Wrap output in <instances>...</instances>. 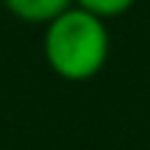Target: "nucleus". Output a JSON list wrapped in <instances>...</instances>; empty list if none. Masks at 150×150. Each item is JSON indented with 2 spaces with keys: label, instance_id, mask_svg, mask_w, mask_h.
Here are the masks:
<instances>
[{
  "label": "nucleus",
  "instance_id": "nucleus-1",
  "mask_svg": "<svg viewBox=\"0 0 150 150\" xmlns=\"http://www.w3.org/2000/svg\"><path fill=\"white\" fill-rule=\"evenodd\" d=\"M108 56H111L108 22L78 6H70L64 14L45 25L42 59L56 78L70 83H86L106 70Z\"/></svg>",
  "mask_w": 150,
  "mask_h": 150
},
{
  "label": "nucleus",
  "instance_id": "nucleus-2",
  "mask_svg": "<svg viewBox=\"0 0 150 150\" xmlns=\"http://www.w3.org/2000/svg\"><path fill=\"white\" fill-rule=\"evenodd\" d=\"M0 3L17 22L45 28L59 14H64L70 6H75V0H0Z\"/></svg>",
  "mask_w": 150,
  "mask_h": 150
},
{
  "label": "nucleus",
  "instance_id": "nucleus-3",
  "mask_svg": "<svg viewBox=\"0 0 150 150\" xmlns=\"http://www.w3.org/2000/svg\"><path fill=\"white\" fill-rule=\"evenodd\" d=\"M75 6L95 14V17H100V20H106V22H111L117 17L128 14L136 6V0H75Z\"/></svg>",
  "mask_w": 150,
  "mask_h": 150
}]
</instances>
